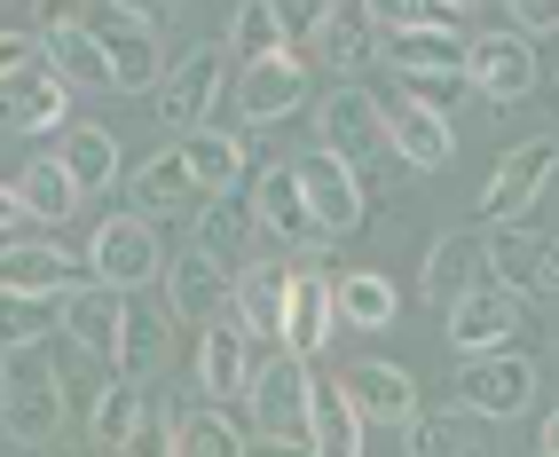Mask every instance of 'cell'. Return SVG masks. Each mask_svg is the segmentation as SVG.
Listing matches in <instances>:
<instances>
[{
  "label": "cell",
  "mask_w": 559,
  "mask_h": 457,
  "mask_svg": "<svg viewBox=\"0 0 559 457\" xmlns=\"http://www.w3.org/2000/svg\"><path fill=\"white\" fill-rule=\"evenodd\" d=\"M71 418V378L56 363V348H16L9 355V395H0V434L16 449H40L63 434Z\"/></svg>",
  "instance_id": "2"
},
{
  "label": "cell",
  "mask_w": 559,
  "mask_h": 457,
  "mask_svg": "<svg viewBox=\"0 0 559 457\" xmlns=\"http://www.w3.org/2000/svg\"><path fill=\"white\" fill-rule=\"evenodd\" d=\"M386 134H394V159L409 174H441L457 159V127L441 119L433 103H418V95H386Z\"/></svg>",
  "instance_id": "17"
},
{
  "label": "cell",
  "mask_w": 559,
  "mask_h": 457,
  "mask_svg": "<svg viewBox=\"0 0 559 457\" xmlns=\"http://www.w3.org/2000/svg\"><path fill=\"white\" fill-rule=\"evenodd\" d=\"M181 159H190V174H198V189H205V206H213V198H237V181H245V142H237V134L205 127V134L181 142Z\"/></svg>",
  "instance_id": "29"
},
{
  "label": "cell",
  "mask_w": 559,
  "mask_h": 457,
  "mask_svg": "<svg viewBox=\"0 0 559 457\" xmlns=\"http://www.w3.org/2000/svg\"><path fill=\"white\" fill-rule=\"evenodd\" d=\"M80 24L103 40L110 71H119V95L158 87V9H127V0H95L80 9Z\"/></svg>",
  "instance_id": "4"
},
{
  "label": "cell",
  "mask_w": 559,
  "mask_h": 457,
  "mask_svg": "<svg viewBox=\"0 0 559 457\" xmlns=\"http://www.w3.org/2000/svg\"><path fill=\"white\" fill-rule=\"evenodd\" d=\"M252 457H316V449H308V442H260Z\"/></svg>",
  "instance_id": "44"
},
{
  "label": "cell",
  "mask_w": 559,
  "mask_h": 457,
  "mask_svg": "<svg viewBox=\"0 0 559 457\" xmlns=\"http://www.w3.org/2000/svg\"><path fill=\"white\" fill-rule=\"evenodd\" d=\"M63 339H80L87 355H110V363H119V339H127V292H103V284L71 292V300H63Z\"/></svg>",
  "instance_id": "26"
},
{
  "label": "cell",
  "mask_w": 559,
  "mask_h": 457,
  "mask_svg": "<svg viewBox=\"0 0 559 457\" xmlns=\"http://www.w3.org/2000/svg\"><path fill=\"white\" fill-rule=\"evenodd\" d=\"M402 442H409V457H465V426H457V410H418Z\"/></svg>",
  "instance_id": "39"
},
{
  "label": "cell",
  "mask_w": 559,
  "mask_h": 457,
  "mask_svg": "<svg viewBox=\"0 0 559 457\" xmlns=\"http://www.w3.org/2000/svg\"><path fill=\"white\" fill-rule=\"evenodd\" d=\"M56 331H63V308L56 300H9L0 292V348H56Z\"/></svg>",
  "instance_id": "36"
},
{
  "label": "cell",
  "mask_w": 559,
  "mask_h": 457,
  "mask_svg": "<svg viewBox=\"0 0 559 457\" xmlns=\"http://www.w3.org/2000/svg\"><path fill=\"white\" fill-rule=\"evenodd\" d=\"M16 206H24V221H71L80 213V181L63 174V159H32L16 174Z\"/></svg>",
  "instance_id": "33"
},
{
  "label": "cell",
  "mask_w": 559,
  "mask_h": 457,
  "mask_svg": "<svg viewBox=\"0 0 559 457\" xmlns=\"http://www.w3.org/2000/svg\"><path fill=\"white\" fill-rule=\"evenodd\" d=\"M229 63H237V56H229V40H205V48L181 56L166 80H158V95H151L158 127H166V134H181V142L205 134V110L229 95Z\"/></svg>",
  "instance_id": "3"
},
{
  "label": "cell",
  "mask_w": 559,
  "mask_h": 457,
  "mask_svg": "<svg viewBox=\"0 0 559 457\" xmlns=\"http://www.w3.org/2000/svg\"><path fill=\"white\" fill-rule=\"evenodd\" d=\"M229 56H245V63L292 56V9H276V0H245V9L229 16Z\"/></svg>",
  "instance_id": "31"
},
{
  "label": "cell",
  "mask_w": 559,
  "mask_h": 457,
  "mask_svg": "<svg viewBox=\"0 0 559 457\" xmlns=\"http://www.w3.org/2000/svg\"><path fill=\"white\" fill-rule=\"evenodd\" d=\"M300 103H308V63H300V48H292V56H269V63H245L237 110H245L252 127H276V119H292Z\"/></svg>",
  "instance_id": "22"
},
{
  "label": "cell",
  "mask_w": 559,
  "mask_h": 457,
  "mask_svg": "<svg viewBox=\"0 0 559 457\" xmlns=\"http://www.w3.org/2000/svg\"><path fill=\"white\" fill-rule=\"evenodd\" d=\"M316 134H323L331 159H340V166L362 181V198H370V181H379V174L402 166V159H394V134H386V103L370 95V87H355V80H340V87L323 95Z\"/></svg>",
  "instance_id": "1"
},
{
  "label": "cell",
  "mask_w": 559,
  "mask_h": 457,
  "mask_svg": "<svg viewBox=\"0 0 559 457\" xmlns=\"http://www.w3.org/2000/svg\"><path fill=\"white\" fill-rule=\"evenodd\" d=\"M473 269H489V260H480V237L450 228V237H433L426 269H418V292L433 300V308H450V300H465V292H473Z\"/></svg>",
  "instance_id": "27"
},
{
  "label": "cell",
  "mask_w": 559,
  "mask_h": 457,
  "mask_svg": "<svg viewBox=\"0 0 559 457\" xmlns=\"http://www.w3.org/2000/svg\"><path fill=\"white\" fill-rule=\"evenodd\" d=\"M40 40H48V56H56V71H63L71 87H87V95H119V71H110L103 40L80 24V9H40Z\"/></svg>",
  "instance_id": "18"
},
{
  "label": "cell",
  "mask_w": 559,
  "mask_h": 457,
  "mask_svg": "<svg viewBox=\"0 0 559 457\" xmlns=\"http://www.w3.org/2000/svg\"><path fill=\"white\" fill-rule=\"evenodd\" d=\"M551 174H559V142L551 134L512 142L504 159H497V174H489V189H480V221H489V228H520L528 206L551 189Z\"/></svg>",
  "instance_id": "6"
},
{
  "label": "cell",
  "mask_w": 559,
  "mask_h": 457,
  "mask_svg": "<svg viewBox=\"0 0 559 457\" xmlns=\"http://www.w3.org/2000/svg\"><path fill=\"white\" fill-rule=\"evenodd\" d=\"M174 457H252V442H245V426H237V418L198 410L190 426L174 434Z\"/></svg>",
  "instance_id": "37"
},
{
  "label": "cell",
  "mask_w": 559,
  "mask_h": 457,
  "mask_svg": "<svg viewBox=\"0 0 559 457\" xmlns=\"http://www.w3.org/2000/svg\"><path fill=\"white\" fill-rule=\"evenodd\" d=\"M252 221H260V253H269V245H323L316 206H308L300 174H292V159L260 166V181H252Z\"/></svg>",
  "instance_id": "13"
},
{
  "label": "cell",
  "mask_w": 559,
  "mask_h": 457,
  "mask_svg": "<svg viewBox=\"0 0 559 457\" xmlns=\"http://www.w3.org/2000/svg\"><path fill=\"white\" fill-rule=\"evenodd\" d=\"M142 418H151L142 387L134 378H110V387H95V402H87V434H95V449H127L142 434Z\"/></svg>",
  "instance_id": "30"
},
{
  "label": "cell",
  "mask_w": 559,
  "mask_h": 457,
  "mask_svg": "<svg viewBox=\"0 0 559 457\" xmlns=\"http://www.w3.org/2000/svg\"><path fill=\"white\" fill-rule=\"evenodd\" d=\"M308 449L316 457H362V410L347 402V387H316V402H308Z\"/></svg>",
  "instance_id": "28"
},
{
  "label": "cell",
  "mask_w": 559,
  "mask_h": 457,
  "mask_svg": "<svg viewBox=\"0 0 559 457\" xmlns=\"http://www.w3.org/2000/svg\"><path fill=\"white\" fill-rule=\"evenodd\" d=\"M56 159H63V174H71V181H80V198H95V189H110V181H127L119 142H110L103 127H71Z\"/></svg>",
  "instance_id": "32"
},
{
  "label": "cell",
  "mask_w": 559,
  "mask_h": 457,
  "mask_svg": "<svg viewBox=\"0 0 559 457\" xmlns=\"http://www.w3.org/2000/svg\"><path fill=\"white\" fill-rule=\"evenodd\" d=\"M260 237V221H252V206H237V198H213L205 206V228H198V245L205 253H221V260H237L245 245Z\"/></svg>",
  "instance_id": "38"
},
{
  "label": "cell",
  "mask_w": 559,
  "mask_h": 457,
  "mask_svg": "<svg viewBox=\"0 0 559 457\" xmlns=\"http://www.w3.org/2000/svg\"><path fill=\"white\" fill-rule=\"evenodd\" d=\"M544 457H559V410H544Z\"/></svg>",
  "instance_id": "45"
},
{
  "label": "cell",
  "mask_w": 559,
  "mask_h": 457,
  "mask_svg": "<svg viewBox=\"0 0 559 457\" xmlns=\"http://www.w3.org/2000/svg\"><path fill=\"white\" fill-rule=\"evenodd\" d=\"M0 292L9 300H63L71 292H87L80 284V260H71L63 245H0Z\"/></svg>",
  "instance_id": "20"
},
{
  "label": "cell",
  "mask_w": 559,
  "mask_h": 457,
  "mask_svg": "<svg viewBox=\"0 0 559 457\" xmlns=\"http://www.w3.org/2000/svg\"><path fill=\"white\" fill-rule=\"evenodd\" d=\"M0 395H9V348H0Z\"/></svg>",
  "instance_id": "46"
},
{
  "label": "cell",
  "mask_w": 559,
  "mask_h": 457,
  "mask_svg": "<svg viewBox=\"0 0 559 457\" xmlns=\"http://www.w3.org/2000/svg\"><path fill=\"white\" fill-rule=\"evenodd\" d=\"M441 331H450V348L473 363V355H504L520 339V300L497 292V284H473L465 300H450L441 308Z\"/></svg>",
  "instance_id": "12"
},
{
  "label": "cell",
  "mask_w": 559,
  "mask_h": 457,
  "mask_svg": "<svg viewBox=\"0 0 559 457\" xmlns=\"http://www.w3.org/2000/svg\"><path fill=\"white\" fill-rule=\"evenodd\" d=\"M465 87L489 95L497 110L528 103V95H536V56H528V40H512V32H480V40H465Z\"/></svg>",
  "instance_id": "15"
},
{
  "label": "cell",
  "mask_w": 559,
  "mask_h": 457,
  "mask_svg": "<svg viewBox=\"0 0 559 457\" xmlns=\"http://www.w3.org/2000/svg\"><path fill=\"white\" fill-rule=\"evenodd\" d=\"M308 402H316V378H308L300 355H260V363H252L245 410H252L260 442H292V434H308Z\"/></svg>",
  "instance_id": "7"
},
{
  "label": "cell",
  "mask_w": 559,
  "mask_h": 457,
  "mask_svg": "<svg viewBox=\"0 0 559 457\" xmlns=\"http://www.w3.org/2000/svg\"><path fill=\"white\" fill-rule=\"evenodd\" d=\"M292 260H276V253H260V260H245L237 269V324L252 331V348H276L284 355V324H292Z\"/></svg>",
  "instance_id": "11"
},
{
  "label": "cell",
  "mask_w": 559,
  "mask_h": 457,
  "mask_svg": "<svg viewBox=\"0 0 559 457\" xmlns=\"http://www.w3.org/2000/svg\"><path fill=\"white\" fill-rule=\"evenodd\" d=\"M292 174H300V189H308V206H316V228H323V245H340V237H355L362 228V181L331 159V150L316 142V150H300V159H292Z\"/></svg>",
  "instance_id": "14"
},
{
  "label": "cell",
  "mask_w": 559,
  "mask_h": 457,
  "mask_svg": "<svg viewBox=\"0 0 559 457\" xmlns=\"http://www.w3.org/2000/svg\"><path fill=\"white\" fill-rule=\"evenodd\" d=\"M174 434H181L174 418H166V410H151V418H142V434L127 442V457H174Z\"/></svg>",
  "instance_id": "41"
},
{
  "label": "cell",
  "mask_w": 559,
  "mask_h": 457,
  "mask_svg": "<svg viewBox=\"0 0 559 457\" xmlns=\"http://www.w3.org/2000/svg\"><path fill=\"white\" fill-rule=\"evenodd\" d=\"M308 40L331 71H362L370 56H379V9H355V0H331V9H316Z\"/></svg>",
  "instance_id": "24"
},
{
  "label": "cell",
  "mask_w": 559,
  "mask_h": 457,
  "mask_svg": "<svg viewBox=\"0 0 559 457\" xmlns=\"http://www.w3.org/2000/svg\"><path fill=\"white\" fill-rule=\"evenodd\" d=\"M480 260H489V284L512 300H559V245L536 237V228H489L480 237Z\"/></svg>",
  "instance_id": "9"
},
{
  "label": "cell",
  "mask_w": 559,
  "mask_h": 457,
  "mask_svg": "<svg viewBox=\"0 0 559 457\" xmlns=\"http://www.w3.org/2000/svg\"><path fill=\"white\" fill-rule=\"evenodd\" d=\"M252 363H260V348H252V331L237 324V308L213 316V324L198 331V395H205V402H245Z\"/></svg>",
  "instance_id": "16"
},
{
  "label": "cell",
  "mask_w": 559,
  "mask_h": 457,
  "mask_svg": "<svg viewBox=\"0 0 559 457\" xmlns=\"http://www.w3.org/2000/svg\"><path fill=\"white\" fill-rule=\"evenodd\" d=\"M536 402V363L528 355H473L450 378V410L465 418H520Z\"/></svg>",
  "instance_id": "8"
},
{
  "label": "cell",
  "mask_w": 559,
  "mask_h": 457,
  "mask_svg": "<svg viewBox=\"0 0 559 457\" xmlns=\"http://www.w3.org/2000/svg\"><path fill=\"white\" fill-rule=\"evenodd\" d=\"M16 221H24V206H16V181H0V237H9Z\"/></svg>",
  "instance_id": "43"
},
{
  "label": "cell",
  "mask_w": 559,
  "mask_h": 457,
  "mask_svg": "<svg viewBox=\"0 0 559 457\" xmlns=\"http://www.w3.org/2000/svg\"><path fill=\"white\" fill-rule=\"evenodd\" d=\"M166 363V308H151V300H134L127 292V339H119V378H151Z\"/></svg>",
  "instance_id": "34"
},
{
  "label": "cell",
  "mask_w": 559,
  "mask_h": 457,
  "mask_svg": "<svg viewBox=\"0 0 559 457\" xmlns=\"http://www.w3.org/2000/svg\"><path fill=\"white\" fill-rule=\"evenodd\" d=\"M331 324H340V284H331L323 269H300L292 277V324H284V355H316L323 339H331Z\"/></svg>",
  "instance_id": "25"
},
{
  "label": "cell",
  "mask_w": 559,
  "mask_h": 457,
  "mask_svg": "<svg viewBox=\"0 0 559 457\" xmlns=\"http://www.w3.org/2000/svg\"><path fill=\"white\" fill-rule=\"evenodd\" d=\"M16 71H32V32H0V87H9Z\"/></svg>",
  "instance_id": "42"
},
{
  "label": "cell",
  "mask_w": 559,
  "mask_h": 457,
  "mask_svg": "<svg viewBox=\"0 0 559 457\" xmlns=\"http://www.w3.org/2000/svg\"><path fill=\"white\" fill-rule=\"evenodd\" d=\"M394 316H402L394 277H379V269H355V277H340V324H355V331H386Z\"/></svg>",
  "instance_id": "35"
},
{
  "label": "cell",
  "mask_w": 559,
  "mask_h": 457,
  "mask_svg": "<svg viewBox=\"0 0 559 457\" xmlns=\"http://www.w3.org/2000/svg\"><path fill=\"white\" fill-rule=\"evenodd\" d=\"M198 206H205V189H198L190 159H181V142H174V150H158V159H142V166L127 174V213H142V221L198 213Z\"/></svg>",
  "instance_id": "21"
},
{
  "label": "cell",
  "mask_w": 559,
  "mask_h": 457,
  "mask_svg": "<svg viewBox=\"0 0 559 457\" xmlns=\"http://www.w3.org/2000/svg\"><path fill=\"white\" fill-rule=\"evenodd\" d=\"M340 387L362 410V426H402L409 434V418H418V378H409L402 363H355Z\"/></svg>",
  "instance_id": "23"
},
{
  "label": "cell",
  "mask_w": 559,
  "mask_h": 457,
  "mask_svg": "<svg viewBox=\"0 0 559 457\" xmlns=\"http://www.w3.org/2000/svg\"><path fill=\"white\" fill-rule=\"evenodd\" d=\"M221 300H237V269L221 253H205V245H181L174 260H166V316H181V324H213V316H229Z\"/></svg>",
  "instance_id": "10"
},
{
  "label": "cell",
  "mask_w": 559,
  "mask_h": 457,
  "mask_svg": "<svg viewBox=\"0 0 559 457\" xmlns=\"http://www.w3.org/2000/svg\"><path fill=\"white\" fill-rule=\"evenodd\" d=\"M87 277H95L103 292H134V284L166 277V237H158V221H142V213L103 221L95 237H87Z\"/></svg>",
  "instance_id": "5"
},
{
  "label": "cell",
  "mask_w": 559,
  "mask_h": 457,
  "mask_svg": "<svg viewBox=\"0 0 559 457\" xmlns=\"http://www.w3.org/2000/svg\"><path fill=\"white\" fill-rule=\"evenodd\" d=\"M512 24V40H536V32H559V0H512L504 9Z\"/></svg>",
  "instance_id": "40"
},
{
  "label": "cell",
  "mask_w": 559,
  "mask_h": 457,
  "mask_svg": "<svg viewBox=\"0 0 559 457\" xmlns=\"http://www.w3.org/2000/svg\"><path fill=\"white\" fill-rule=\"evenodd\" d=\"M0 127L9 134H48V127H71V80L56 63H32L0 87Z\"/></svg>",
  "instance_id": "19"
}]
</instances>
